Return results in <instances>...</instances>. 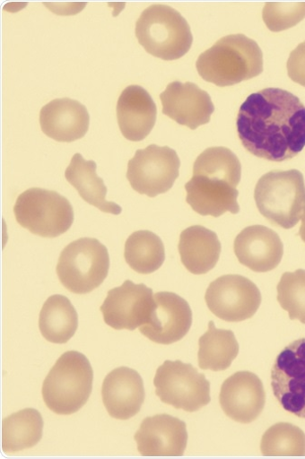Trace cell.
<instances>
[{
  "instance_id": "cell-24",
  "label": "cell",
  "mask_w": 305,
  "mask_h": 459,
  "mask_svg": "<svg viewBox=\"0 0 305 459\" xmlns=\"http://www.w3.org/2000/svg\"><path fill=\"white\" fill-rule=\"evenodd\" d=\"M39 330L49 342L66 343L79 327V316L71 301L63 295L50 296L39 316Z\"/></svg>"
},
{
  "instance_id": "cell-20",
  "label": "cell",
  "mask_w": 305,
  "mask_h": 459,
  "mask_svg": "<svg viewBox=\"0 0 305 459\" xmlns=\"http://www.w3.org/2000/svg\"><path fill=\"white\" fill-rule=\"evenodd\" d=\"M87 108L70 99L55 100L42 108L39 116L42 132L62 143L83 138L90 128Z\"/></svg>"
},
{
  "instance_id": "cell-31",
  "label": "cell",
  "mask_w": 305,
  "mask_h": 459,
  "mask_svg": "<svg viewBox=\"0 0 305 459\" xmlns=\"http://www.w3.org/2000/svg\"><path fill=\"white\" fill-rule=\"evenodd\" d=\"M289 78L305 88V41L292 50L287 61Z\"/></svg>"
},
{
  "instance_id": "cell-28",
  "label": "cell",
  "mask_w": 305,
  "mask_h": 459,
  "mask_svg": "<svg viewBox=\"0 0 305 459\" xmlns=\"http://www.w3.org/2000/svg\"><path fill=\"white\" fill-rule=\"evenodd\" d=\"M261 452L266 456H304L305 434L292 424L277 423L264 434Z\"/></svg>"
},
{
  "instance_id": "cell-26",
  "label": "cell",
  "mask_w": 305,
  "mask_h": 459,
  "mask_svg": "<svg viewBox=\"0 0 305 459\" xmlns=\"http://www.w3.org/2000/svg\"><path fill=\"white\" fill-rule=\"evenodd\" d=\"M44 421L34 409L13 413L3 421L2 440L5 453H15L33 447L42 438Z\"/></svg>"
},
{
  "instance_id": "cell-10",
  "label": "cell",
  "mask_w": 305,
  "mask_h": 459,
  "mask_svg": "<svg viewBox=\"0 0 305 459\" xmlns=\"http://www.w3.org/2000/svg\"><path fill=\"white\" fill-rule=\"evenodd\" d=\"M205 299L210 312L228 323L251 319L262 302L258 287L248 278L237 274L223 275L211 282Z\"/></svg>"
},
{
  "instance_id": "cell-6",
  "label": "cell",
  "mask_w": 305,
  "mask_h": 459,
  "mask_svg": "<svg viewBox=\"0 0 305 459\" xmlns=\"http://www.w3.org/2000/svg\"><path fill=\"white\" fill-rule=\"evenodd\" d=\"M110 267L107 247L95 238H81L61 253L57 274L62 285L75 294H88L106 280Z\"/></svg>"
},
{
  "instance_id": "cell-23",
  "label": "cell",
  "mask_w": 305,
  "mask_h": 459,
  "mask_svg": "<svg viewBox=\"0 0 305 459\" xmlns=\"http://www.w3.org/2000/svg\"><path fill=\"white\" fill-rule=\"evenodd\" d=\"M66 181L79 192L88 204L108 213L118 215L120 205L106 200L108 188L102 178L97 175V164L87 161L81 154H75L65 169Z\"/></svg>"
},
{
  "instance_id": "cell-16",
  "label": "cell",
  "mask_w": 305,
  "mask_h": 459,
  "mask_svg": "<svg viewBox=\"0 0 305 459\" xmlns=\"http://www.w3.org/2000/svg\"><path fill=\"white\" fill-rule=\"evenodd\" d=\"M231 180L212 175H193L186 184L187 203L197 213L219 217L226 212L239 213L240 192Z\"/></svg>"
},
{
  "instance_id": "cell-4",
  "label": "cell",
  "mask_w": 305,
  "mask_h": 459,
  "mask_svg": "<svg viewBox=\"0 0 305 459\" xmlns=\"http://www.w3.org/2000/svg\"><path fill=\"white\" fill-rule=\"evenodd\" d=\"M135 36L147 53L167 61L181 58L193 44L187 20L167 5L144 10L136 22Z\"/></svg>"
},
{
  "instance_id": "cell-1",
  "label": "cell",
  "mask_w": 305,
  "mask_h": 459,
  "mask_svg": "<svg viewBox=\"0 0 305 459\" xmlns=\"http://www.w3.org/2000/svg\"><path fill=\"white\" fill-rule=\"evenodd\" d=\"M237 126L244 147L270 162L292 160L305 146V107L286 91L265 89L250 95Z\"/></svg>"
},
{
  "instance_id": "cell-21",
  "label": "cell",
  "mask_w": 305,
  "mask_h": 459,
  "mask_svg": "<svg viewBox=\"0 0 305 459\" xmlns=\"http://www.w3.org/2000/svg\"><path fill=\"white\" fill-rule=\"evenodd\" d=\"M117 116L124 137L132 142H139L146 138L154 128L158 108L144 89L133 85L121 93Z\"/></svg>"
},
{
  "instance_id": "cell-19",
  "label": "cell",
  "mask_w": 305,
  "mask_h": 459,
  "mask_svg": "<svg viewBox=\"0 0 305 459\" xmlns=\"http://www.w3.org/2000/svg\"><path fill=\"white\" fill-rule=\"evenodd\" d=\"M145 398L144 382L139 373L127 367L113 369L102 386V400L109 414L126 420L141 410Z\"/></svg>"
},
{
  "instance_id": "cell-9",
  "label": "cell",
  "mask_w": 305,
  "mask_h": 459,
  "mask_svg": "<svg viewBox=\"0 0 305 459\" xmlns=\"http://www.w3.org/2000/svg\"><path fill=\"white\" fill-rule=\"evenodd\" d=\"M180 166L176 150L150 144L137 150L129 160L126 178L135 191L152 198L173 187L179 177Z\"/></svg>"
},
{
  "instance_id": "cell-7",
  "label": "cell",
  "mask_w": 305,
  "mask_h": 459,
  "mask_svg": "<svg viewBox=\"0 0 305 459\" xmlns=\"http://www.w3.org/2000/svg\"><path fill=\"white\" fill-rule=\"evenodd\" d=\"M14 213L22 227L45 238L66 233L74 222L70 202L58 193L43 188H30L22 194Z\"/></svg>"
},
{
  "instance_id": "cell-12",
  "label": "cell",
  "mask_w": 305,
  "mask_h": 459,
  "mask_svg": "<svg viewBox=\"0 0 305 459\" xmlns=\"http://www.w3.org/2000/svg\"><path fill=\"white\" fill-rule=\"evenodd\" d=\"M155 306L152 289L127 280L108 292L100 311L111 328L135 331L149 322Z\"/></svg>"
},
{
  "instance_id": "cell-3",
  "label": "cell",
  "mask_w": 305,
  "mask_h": 459,
  "mask_svg": "<svg viewBox=\"0 0 305 459\" xmlns=\"http://www.w3.org/2000/svg\"><path fill=\"white\" fill-rule=\"evenodd\" d=\"M94 371L88 358L78 351L60 356L43 382L47 407L58 415L78 412L88 403L93 388Z\"/></svg>"
},
{
  "instance_id": "cell-8",
  "label": "cell",
  "mask_w": 305,
  "mask_h": 459,
  "mask_svg": "<svg viewBox=\"0 0 305 459\" xmlns=\"http://www.w3.org/2000/svg\"><path fill=\"white\" fill-rule=\"evenodd\" d=\"M156 394L178 410L196 412L211 402L210 382L191 364L166 360L154 378Z\"/></svg>"
},
{
  "instance_id": "cell-2",
  "label": "cell",
  "mask_w": 305,
  "mask_h": 459,
  "mask_svg": "<svg viewBox=\"0 0 305 459\" xmlns=\"http://www.w3.org/2000/svg\"><path fill=\"white\" fill-rule=\"evenodd\" d=\"M196 69L204 81L217 87L234 86L262 74L263 52L245 35H229L199 56Z\"/></svg>"
},
{
  "instance_id": "cell-18",
  "label": "cell",
  "mask_w": 305,
  "mask_h": 459,
  "mask_svg": "<svg viewBox=\"0 0 305 459\" xmlns=\"http://www.w3.org/2000/svg\"><path fill=\"white\" fill-rule=\"evenodd\" d=\"M234 251L241 264L256 273H267L280 264L283 245L274 230L252 225L237 237Z\"/></svg>"
},
{
  "instance_id": "cell-13",
  "label": "cell",
  "mask_w": 305,
  "mask_h": 459,
  "mask_svg": "<svg viewBox=\"0 0 305 459\" xmlns=\"http://www.w3.org/2000/svg\"><path fill=\"white\" fill-rule=\"evenodd\" d=\"M156 306L149 322L139 328L152 342L170 345L181 341L189 332L193 314L188 302L179 295L161 291L154 295Z\"/></svg>"
},
{
  "instance_id": "cell-11",
  "label": "cell",
  "mask_w": 305,
  "mask_h": 459,
  "mask_svg": "<svg viewBox=\"0 0 305 459\" xmlns=\"http://www.w3.org/2000/svg\"><path fill=\"white\" fill-rule=\"evenodd\" d=\"M274 397L289 413L305 419V338L286 346L271 372Z\"/></svg>"
},
{
  "instance_id": "cell-5",
  "label": "cell",
  "mask_w": 305,
  "mask_h": 459,
  "mask_svg": "<svg viewBox=\"0 0 305 459\" xmlns=\"http://www.w3.org/2000/svg\"><path fill=\"white\" fill-rule=\"evenodd\" d=\"M255 201L260 213L273 225L293 228L305 211L302 174L292 169L264 175L256 186Z\"/></svg>"
},
{
  "instance_id": "cell-25",
  "label": "cell",
  "mask_w": 305,
  "mask_h": 459,
  "mask_svg": "<svg viewBox=\"0 0 305 459\" xmlns=\"http://www.w3.org/2000/svg\"><path fill=\"white\" fill-rule=\"evenodd\" d=\"M240 345L232 331L219 330L214 322L199 339L198 364L200 368L213 371L225 370L239 356Z\"/></svg>"
},
{
  "instance_id": "cell-22",
  "label": "cell",
  "mask_w": 305,
  "mask_h": 459,
  "mask_svg": "<svg viewBox=\"0 0 305 459\" xmlns=\"http://www.w3.org/2000/svg\"><path fill=\"white\" fill-rule=\"evenodd\" d=\"M221 250L216 234L204 226L188 227L180 236L181 262L193 274H205L213 270L219 261Z\"/></svg>"
},
{
  "instance_id": "cell-17",
  "label": "cell",
  "mask_w": 305,
  "mask_h": 459,
  "mask_svg": "<svg viewBox=\"0 0 305 459\" xmlns=\"http://www.w3.org/2000/svg\"><path fill=\"white\" fill-rule=\"evenodd\" d=\"M161 100L164 115L192 130L208 124L214 112L208 93L191 82L170 83Z\"/></svg>"
},
{
  "instance_id": "cell-14",
  "label": "cell",
  "mask_w": 305,
  "mask_h": 459,
  "mask_svg": "<svg viewBox=\"0 0 305 459\" xmlns=\"http://www.w3.org/2000/svg\"><path fill=\"white\" fill-rule=\"evenodd\" d=\"M219 403L227 417L240 423H252L266 405L263 382L253 372L239 371L223 382Z\"/></svg>"
},
{
  "instance_id": "cell-27",
  "label": "cell",
  "mask_w": 305,
  "mask_h": 459,
  "mask_svg": "<svg viewBox=\"0 0 305 459\" xmlns=\"http://www.w3.org/2000/svg\"><path fill=\"white\" fill-rule=\"evenodd\" d=\"M124 255L130 268L141 274L155 273L166 260L161 238L150 231L133 233L126 242Z\"/></svg>"
},
{
  "instance_id": "cell-15",
  "label": "cell",
  "mask_w": 305,
  "mask_h": 459,
  "mask_svg": "<svg viewBox=\"0 0 305 459\" xmlns=\"http://www.w3.org/2000/svg\"><path fill=\"white\" fill-rule=\"evenodd\" d=\"M187 439V424L168 414L144 419L135 435L137 450L144 456H181Z\"/></svg>"
},
{
  "instance_id": "cell-32",
  "label": "cell",
  "mask_w": 305,
  "mask_h": 459,
  "mask_svg": "<svg viewBox=\"0 0 305 459\" xmlns=\"http://www.w3.org/2000/svg\"><path fill=\"white\" fill-rule=\"evenodd\" d=\"M301 240L305 243V211L301 216V225L299 230V234Z\"/></svg>"
},
{
  "instance_id": "cell-29",
  "label": "cell",
  "mask_w": 305,
  "mask_h": 459,
  "mask_svg": "<svg viewBox=\"0 0 305 459\" xmlns=\"http://www.w3.org/2000/svg\"><path fill=\"white\" fill-rule=\"evenodd\" d=\"M277 300L290 320L305 325V270L283 274L277 285Z\"/></svg>"
},
{
  "instance_id": "cell-30",
  "label": "cell",
  "mask_w": 305,
  "mask_h": 459,
  "mask_svg": "<svg viewBox=\"0 0 305 459\" xmlns=\"http://www.w3.org/2000/svg\"><path fill=\"white\" fill-rule=\"evenodd\" d=\"M305 18V3H268L263 11V20L273 32L291 29Z\"/></svg>"
}]
</instances>
